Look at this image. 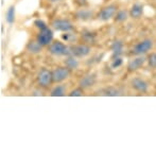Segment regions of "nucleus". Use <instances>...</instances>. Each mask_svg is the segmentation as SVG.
Returning a JSON list of instances; mask_svg holds the SVG:
<instances>
[{"label":"nucleus","instance_id":"obj_7","mask_svg":"<svg viewBox=\"0 0 156 156\" xmlns=\"http://www.w3.org/2000/svg\"><path fill=\"white\" fill-rule=\"evenodd\" d=\"M117 14V6L115 4H109V5H106L100 11L99 13V18L103 21H108L111 20L112 18L116 16Z\"/></svg>","mask_w":156,"mask_h":156},{"label":"nucleus","instance_id":"obj_8","mask_svg":"<svg viewBox=\"0 0 156 156\" xmlns=\"http://www.w3.org/2000/svg\"><path fill=\"white\" fill-rule=\"evenodd\" d=\"M52 27L55 31L61 32H69L73 30V26L67 19H55L52 21Z\"/></svg>","mask_w":156,"mask_h":156},{"label":"nucleus","instance_id":"obj_19","mask_svg":"<svg viewBox=\"0 0 156 156\" xmlns=\"http://www.w3.org/2000/svg\"><path fill=\"white\" fill-rule=\"evenodd\" d=\"M127 17H129V14H127L126 11H119V12H117V14H116L115 16V19L117 21H119V23H123L127 19Z\"/></svg>","mask_w":156,"mask_h":156},{"label":"nucleus","instance_id":"obj_16","mask_svg":"<svg viewBox=\"0 0 156 156\" xmlns=\"http://www.w3.org/2000/svg\"><path fill=\"white\" fill-rule=\"evenodd\" d=\"M65 64H66V67H68L70 70L71 69H76L79 66V62L78 60L76 58V56H72V55H69L65 61Z\"/></svg>","mask_w":156,"mask_h":156},{"label":"nucleus","instance_id":"obj_5","mask_svg":"<svg viewBox=\"0 0 156 156\" xmlns=\"http://www.w3.org/2000/svg\"><path fill=\"white\" fill-rule=\"evenodd\" d=\"M152 48H153L152 39L146 38L144 41H139L138 44H136L133 49V53L136 54V55H142V54H146L147 52L152 50Z\"/></svg>","mask_w":156,"mask_h":156},{"label":"nucleus","instance_id":"obj_26","mask_svg":"<svg viewBox=\"0 0 156 156\" xmlns=\"http://www.w3.org/2000/svg\"><path fill=\"white\" fill-rule=\"evenodd\" d=\"M50 1H53L54 2V1H58V0H50Z\"/></svg>","mask_w":156,"mask_h":156},{"label":"nucleus","instance_id":"obj_17","mask_svg":"<svg viewBox=\"0 0 156 156\" xmlns=\"http://www.w3.org/2000/svg\"><path fill=\"white\" fill-rule=\"evenodd\" d=\"M5 19L8 21V23L10 25H13L15 21V6L11 5L10 8L6 11V15H5Z\"/></svg>","mask_w":156,"mask_h":156},{"label":"nucleus","instance_id":"obj_15","mask_svg":"<svg viewBox=\"0 0 156 156\" xmlns=\"http://www.w3.org/2000/svg\"><path fill=\"white\" fill-rule=\"evenodd\" d=\"M66 93V87L64 85H56L55 87L51 89L50 91V96L51 97H63L65 96Z\"/></svg>","mask_w":156,"mask_h":156},{"label":"nucleus","instance_id":"obj_14","mask_svg":"<svg viewBox=\"0 0 156 156\" xmlns=\"http://www.w3.org/2000/svg\"><path fill=\"white\" fill-rule=\"evenodd\" d=\"M41 47H43V46H41L36 39V41H31L28 44L27 49H28V51L31 52V53H39V52L41 51Z\"/></svg>","mask_w":156,"mask_h":156},{"label":"nucleus","instance_id":"obj_23","mask_svg":"<svg viewBox=\"0 0 156 156\" xmlns=\"http://www.w3.org/2000/svg\"><path fill=\"white\" fill-rule=\"evenodd\" d=\"M122 65V58L121 56H118V58H114V62L112 64V67L113 68H118Z\"/></svg>","mask_w":156,"mask_h":156},{"label":"nucleus","instance_id":"obj_6","mask_svg":"<svg viewBox=\"0 0 156 156\" xmlns=\"http://www.w3.org/2000/svg\"><path fill=\"white\" fill-rule=\"evenodd\" d=\"M37 41H38L43 47L49 46L50 44L53 41V32L48 27H46L45 29L39 31L38 35H37Z\"/></svg>","mask_w":156,"mask_h":156},{"label":"nucleus","instance_id":"obj_1","mask_svg":"<svg viewBox=\"0 0 156 156\" xmlns=\"http://www.w3.org/2000/svg\"><path fill=\"white\" fill-rule=\"evenodd\" d=\"M48 51L54 56H62V55H69V50L68 47L62 41H52L48 47Z\"/></svg>","mask_w":156,"mask_h":156},{"label":"nucleus","instance_id":"obj_25","mask_svg":"<svg viewBox=\"0 0 156 156\" xmlns=\"http://www.w3.org/2000/svg\"><path fill=\"white\" fill-rule=\"evenodd\" d=\"M35 26H36L37 28H39L41 30H43V29H45L47 26L45 25V23L44 21H41V20H36L35 21Z\"/></svg>","mask_w":156,"mask_h":156},{"label":"nucleus","instance_id":"obj_24","mask_svg":"<svg viewBox=\"0 0 156 156\" xmlns=\"http://www.w3.org/2000/svg\"><path fill=\"white\" fill-rule=\"evenodd\" d=\"M90 14L91 13L90 12H88V11H87V12H84V11H81L80 13H79V18H82V19H87V18H89V17H90Z\"/></svg>","mask_w":156,"mask_h":156},{"label":"nucleus","instance_id":"obj_3","mask_svg":"<svg viewBox=\"0 0 156 156\" xmlns=\"http://www.w3.org/2000/svg\"><path fill=\"white\" fill-rule=\"evenodd\" d=\"M71 74V70L68 67H58L52 71V79H53V83L58 84L66 81Z\"/></svg>","mask_w":156,"mask_h":156},{"label":"nucleus","instance_id":"obj_2","mask_svg":"<svg viewBox=\"0 0 156 156\" xmlns=\"http://www.w3.org/2000/svg\"><path fill=\"white\" fill-rule=\"evenodd\" d=\"M37 81H38V85L43 88H48L51 86L53 83V79H52V71L43 68L39 70L38 74H37Z\"/></svg>","mask_w":156,"mask_h":156},{"label":"nucleus","instance_id":"obj_11","mask_svg":"<svg viewBox=\"0 0 156 156\" xmlns=\"http://www.w3.org/2000/svg\"><path fill=\"white\" fill-rule=\"evenodd\" d=\"M144 13V5L139 2H136L132 5L131 10H129V16L134 19H137V18H140Z\"/></svg>","mask_w":156,"mask_h":156},{"label":"nucleus","instance_id":"obj_13","mask_svg":"<svg viewBox=\"0 0 156 156\" xmlns=\"http://www.w3.org/2000/svg\"><path fill=\"white\" fill-rule=\"evenodd\" d=\"M112 50H113L114 58H118V56H121L122 52H123V44L120 41H114L113 46H112Z\"/></svg>","mask_w":156,"mask_h":156},{"label":"nucleus","instance_id":"obj_20","mask_svg":"<svg viewBox=\"0 0 156 156\" xmlns=\"http://www.w3.org/2000/svg\"><path fill=\"white\" fill-rule=\"evenodd\" d=\"M148 60V64L151 68H156V53H151L149 54V56L147 58Z\"/></svg>","mask_w":156,"mask_h":156},{"label":"nucleus","instance_id":"obj_21","mask_svg":"<svg viewBox=\"0 0 156 156\" xmlns=\"http://www.w3.org/2000/svg\"><path fill=\"white\" fill-rule=\"evenodd\" d=\"M82 38H83V41H85V43H94V35L91 34L90 32H85L84 34H83V36H82Z\"/></svg>","mask_w":156,"mask_h":156},{"label":"nucleus","instance_id":"obj_4","mask_svg":"<svg viewBox=\"0 0 156 156\" xmlns=\"http://www.w3.org/2000/svg\"><path fill=\"white\" fill-rule=\"evenodd\" d=\"M90 53V47L86 44H78L70 48L69 55L76 56V58H84Z\"/></svg>","mask_w":156,"mask_h":156},{"label":"nucleus","instance_id":"obj_18","mask_svg":"<svg viewBox=\"0 0 156 156\" xmlns=\"http://www.w3.org/2000/svg\"><path fill=\"white\" fill-rule=\"evenodd\" d=\"M103 94L104 96H108V97H117L120 96V91L118 90L115 87H107V88L103 89Z\"/></svg>","mask_w":156,"mask_h":156},{"label":"nucleus","instance_id":"obj_10","mask_svg":"<svg viewBox=\"0 0 156 156\" xmlns=\"http://www.w3.org/2000/svg\"><path fill=\"white\" fill-rule=\"evenodd\" d=\"M131 86L133 87L136 91L142 93V94H146L149 89L148 83L140 78H134L133 80L131 81Z\"/></svg>","mask_w":156,"mask_h":156},{"label":"nucleus","instance_id":"obj_12","mask_svg":"<svg viewBox=\"0 0 156 156\" xmlns=\"http://www.w3.org/2000/svg\"><path fill=\"white\" fill-rule=\"evenodd\" d=\"M96 76L94 74H88V76H84L82 80L80 81V87L83 89H86V88H89V87H93L94 84H96Z\"/></svg>","mask_w":156,"mask_h":156},{"label":"nucleus","instance_id":"obj_9","mask_svg":"<svg viewBox=\"0 0 156 156\" xmlns=\"http://www.w3.org/2000/svg\"><path fill=\"white\" fill-rule=\"evenodd\" d=\"M146 61H147V58H144V56H142V55H139V56H137V58L131 60L129 62V64H127V67H126L127 71L129 72L137 71L138 69H140V68L144 65Z\"/></svg>","mask_w":156,"mask_h":156},{"label":"nucleus","instance_id":"obj_22","mask_svg":"<svg viewBox=\"0 0 156 156\" xmlns=\"http://www.w3.org/2000/svg\"><path fill=\"white\" fill-rule=\"evenodd\" d=\"M83 94V88L81 87H78V88H74L73 90H71L69 93V96L70 97H80Z\"/></svg>","mask_w":156,"mask_h":156}]
</instances>
